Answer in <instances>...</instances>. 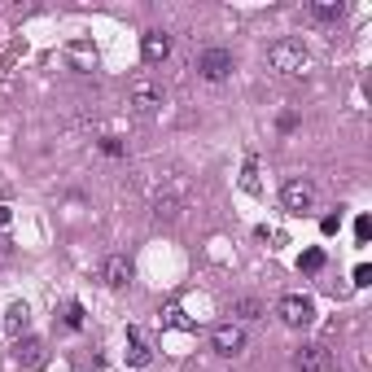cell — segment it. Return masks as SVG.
I'll return each instance as SVG.
<instances>
[{"label": "cell", "instance_id": "6da1fadb", "mask_svg": "<svg viewBox=\"0 0 372 372\" xmlns=\"http://www.w3.org/2000/svg\"><path fill=\"white\" fill-rule=\"evenodd\" d=\"M267 66L276 70V74H285V79H293V74H307L311 53H307V44H303V40L281 35V40H271V44H267Z\"/></svg>", "mask_w": 372, "mask_h": 372}, {"label": "cell", "instance_id": "7a4b0ae2", "mask_svg": "<svg viewBox=\"0 0 372 372\" xmlns=\"http://www.w3.org/2000/svg\"><path fill=\"white\" fill-rule=\"evenodd\" d=\"M281 206H285L289 215L311 210V206H315V184H311L307 176H289V180L281 184Z\"/></svg>", "mask_w": 372, "mask_h": 372}, {"label": "cell", "instance_id": "3957f363", "mask_svg": "<svg viewBox=\"0 0 372 372\" xmlns=\"http://www.w3.org/2000/svg\"><path fill=\"white\" fill-rule=\"evenodd\" d=\"M276 315L285 320L289 329H307V325H315V303L307 293H285L276 303Z\"/></svg>", "mask_w": 372, "mask_h": 372}, {"label": "cell", "instance_id": "277c9868", "mask_svg": "<svg viewBox=\"0 0 372 372\" xmlns=\"http://www.w3.org/2000/svg\"><path fill=\"white\" fill-rule=\"evenodd\" d=\"M132 110L140 118H154L162 110V88L149 79V74H136V79H132Z\"/></svg>", "mask_w": 372, "mask_h": 372}, {"label": "cell", "instance_id": "5b68a950", "mask_svg": "<svg viewBox=\"0 0 372 372\" xmlns=\"http://www.w3.org/2000/svg\"><path fill=\"white\" fill-rule=\"evenodd\" d=\"M210 351L219 359H237L245 351V329L237 325V320H232V325H215L210 329Z\"/></svg>", "mask_w": 372, "mask_h": 372}, {"label": "cell", "instance_id": "8992f818", "mask_svg": "<svg viewBox=\"0 0 372 372\" xmlns=\"http://www.w3.org/2000/svg\"><path fill=\"white\" fill-rule=\"evenodd\" d=\"M232 66H237V62H232L228 48H206V53L197 57V74H202L206 84H223V79L232 74Z\"/></svg>", "mask_w": 372, "mask_h": 372}, {"label": "cell", "instance_id": "52a82bcc", "mask_svg": "<svg viewBox=\"0 0 372 372\" xmlns=\"http://www.w3.org/2000/svg\"><path fill=\"white\" fill-rule=\"evenodd\" d=\"M184 180H171V188H162L158 197H154V219L158 223H176L180 219V210H184Z\"/></svg>", "mask_w": 372, "mask_h": 372}, {"label": "cell", "instance_id": "ba28073f", "mask_svg": "<svg viewBox=\"0 0 372 372\" xmlns=\"http://www.w3.org/2000/svg\"><path fill=\"white\" fill-rule=\"evenodd\" d=\"M329 363H333V359H329V351H325L320 342H307L303 351L293 355V368H298V372H329Z\"/></svg>", "mask_w": 372, "mask_h": 372}, {"label": "cell", "instance_id": "9c48e42d", "mask_svg": "<svg viewBox=\"0 0 372 372\" xmlns=\"http://www.w3.org/2000/svg\"><path fill=\"white\" fill-rule=\"evenodd\" d=\"M167 53H171V35H167V31H145V35H140V57H145L149 66L167 62Z\"/></svg>", "mask_w": 372, "mask_h": 372}, {"label": "cell", "instance_id": "30bf717a", "mask_svg": "<svg viewBox=\"0 0 372 372\" xmlns=\"http://www.w3.org/2000/svg\"><path fill=\"white\" fill-rule=\"evenodd\" d=\"M101 276H106L110 289H128L132 285V259L128 254H110L106 267H101Z\"/></svg>", "mask_w": 372, "mask_h": 372}, {"label": "cell", "instance_id": "8fae6325", "mask_svg": "<svg viewBox=\"0 0 372 372\" xmlns=\"http://www.w3.org/2000/svg\"><path fill=\"white\" fill-rule=\"evenodd\" d=\"M66 62H70V70H79V74H92L101 57H96V48H92L88 40H74V44L66 48Z\"/></svg>", "mask_w": 372, "mask_h": 372}, {"label": "cell", "instance_id": "7c38bea8", "mask_svg": "<svg viewBox=\"0 0 372 372\" xmlns=\"http://www.w3.org/2000/svg\"><path fill=\"white\" fill-rule=\"evenodd\" d=\"M149 359H154V346H149V337L132 325V329H128V363H132V368H145Z\"/></svg>", "mask_w": 372, "mask_h": 372}, {"label": "cell", "instance_id": "4fadbf2b", "mask_svg": "<svg viewBox=\"0 0 372 372\" xmlns=\"http://www.w3.org/2000/svg\"><path fill=\"white\" fill-rule=\"evenodd\" d=\"M27 325H31V311H27V303H13V307H9V315H5V329H9V337H22V333H27Z\"/></svg>", "mask_w": 372, "mask_h": 372}, {"label": "cell", "instance_id": "5bb4252c", "mask_svg": "<svg viewBox=\"0 0 372 372\" xmlns=\"http://www.w3.org/2000/svg\"><path fill=\"white\" fill-rule=\"evenodd\" d=\"M162 325H171V329H184V333H197V320H193V315H184V307H176V303H167V311H162Z\"/></svg>", "mask_w": 372, "mask_h": 372}, {"label": "cell", "instance_id": "9a60e30c", "mask_svg": "<svg viewBox=\"0 0 372 372\" xmlns=\"http://www.w3.org/2000/svg\"><path fill=\"white\" fill-rule=\"evenodd\" d=\"M325 263H329V254L320 250V245H311V250H303V254H298V271H307V276L325 271Z\"/></svg>", "mask_w": 372, "mask_h": 372}, {"label": "cell", "instance_id": "2e32d148", "mask_svg": "<svg viewBox=\"0 0 372 372\" xmlns=\"http://www.w3.org/2000/svg\"><path fill=\"white\" fill-rule=\"evenodd\" d=\"M342 13H346L342 0H315V5H311V18H320V22H337Z\"/></svg>", "mask_w": 372, "mask_h": 372}, {"label": "cell", "instance_id": "e0dca14e", "mask_svg": "<svg viewBox=\"0 0 372 372\" xmlns=\"http://www.w3.org/2000/svg\"><path fill=\"white\" fill-rule=\"evenodd\" d=\"M241 188L245 193H259L263 184H259V158H245V167H241Z\"/></svg>", "mask_w": 372, "mask_h": 372}, {"label": "cell", "instance_id": "ac0fdd59", "mask_svg": "<svg viewBox=\"0 0 372 372\" xmlns=\"http://www.w3.org/2000/svg\"><path fill=\"white\" fill-rule=\"evenodd\" d=\"M241 320H259L263 315V303H259V298H237V307H232Z\"/></svg>", "mask_w": 372, "mask_h": 372}, {"label": "cell", "instance_id": "d6986e66", "mask_svg": "<svg viewBox=\"0 0 372 372\" xmlns=\"http://www.w3.org/2000/svg\"><path fill=\"white\" fill-rule=\"evenodd\" d=\"M101 154H106V158H123L128 149H123V140H118V136H106V140H101Z\"/></svg>", "mask_w": 372, "mask_h": 372}, {"label": "cell", "instance_id": "ffe728a7", "mask_svg": "<svg viewBox=\"0 0 372 372\" xmlns=\"http://www.w3.org/2000/svg\"><path fill=\"white\" fill-rule=\"evenodd\" d=\"M368 237H372V219H368V215H359V219H355V241H359V245H368Z\"/></svg>", "mask_w": 372, "mask_h": 372}, {"label": "cell", "instance_id": "44dd1931", "mask_svg": "<svg viewBox=\"0 0 372 372\" xmlns=\"http://www.w3.org/2000/svg\"><path fill=\"white\" fill-rule=\"evenodd\" d=\"M351 285H355V289H368V285H372V267H368V263H359V267H355Z\"/></svg>", "mask_w": 372, "mask_h": 372}, {"label": "cell", "instance_id": "7402d4cb", "mask_svg": "<svg viewBox=\"0 0 372 372\" xmlns=\"http://www.w3.org/2000/svg\"><path fill=\"white\" fill-rule=\"evenodd\" d=\"M66 325H70V329H84V307H79V303L66 307Z\"/></svg>", "mask_w": 372, "mask_h": 372}, {"label": "cell", "instance_id": "603a6c76", "mask_svg": "<svg viewBox=\"0 0 372 372\" xmlns=\"http://www.w3.org/2000/svg\"><path fill=\"white\" fill-rule=\"evenodd\" d=\"M337 228H342V210H337V215H325V219H320V232H325V237H333Z\"/></svg>", "mask_w": 372, "mask_h": 372}, {"label": "cell", "instance_id": "cb8c5ba5", "mask_svg": "<svg viewBox=\"0 0 372 372\" xmlns=\"http://www.w3.org/2000/svg\"><path fill=\"white\" fill-rule=\"evenodd\" d=\"M22 351H27V363H40V342H27Z\"/></svg>", "mask_w": 372, "mask_h": 372}, {"label": "cell", "instance_id": "d4e9b609", "mask_svg": "<svg viewBox=\"0 0 372 372\" xmlns=\"http://www.w3.org/2000/svg\"><path fill=\"white\" fill-rule=\"evenodd\" d=\"M298 128V114H281V132H293Z\"/></svg>", "mask_w": 372, "mask_h": 372}, {"label": "cell", "instance_id": "484cf974", "mask_svg": "<svg viewBox=\"0 0 372 372\" xmlns=\"http://www.w3.org/2000/svg\"><path fill=\"white\" fill-rule=\"evenodd\" d=\"M13 215H9V206H0V228H5V223H9Z\"/></svg>", "mask_w": 372, "mask_h": 372}]
</instances>
